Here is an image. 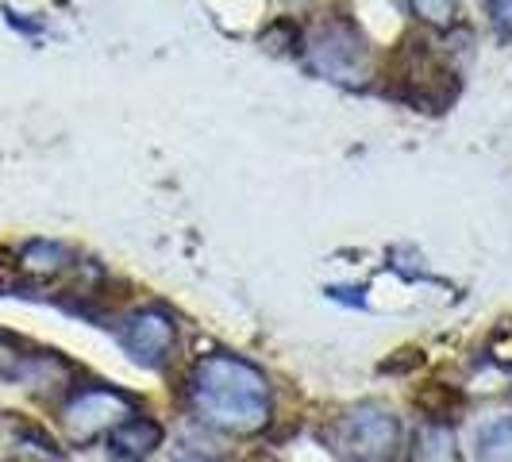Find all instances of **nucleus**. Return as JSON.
<instances>
[{
    "label": "nucleus",
    "mask_w": 512,
    "mask_h": 462,
    "mask_svg": "<svg viewBox=\"0 0 512 462\" xmlns=\"http://www.w3.org/2000/svg\"><path fill=\"white\" fill-rule=\"evenodd\" d=\"M489 4V20L501 35H512V0H486Z\"/></svg>",
    "instance_id": "12"
},
{
    "label": "nucleus",
    "mask_w": 512,
    "mask_h": 462,
    "mask_svg": "<svg viewBox=\"0 0 512 462\" xmlns=\"http://www.w3.org/2000/svg\"><path fill=\"white\" fill-rule=\"evenodd\" d=\"M412 462H459V439L451 432V424L428 420L416 428L412 436Z\"/></svg>",
    "instance_id": "7"
},
{
    "label": "nucleus",
    "mask_w": 512,
    "mask_h": 462,
    "mask_svg": "<svg viewBox=\"0 0 512 462\" xmlns=\"http://www.w3.org/2000/svg\"><path fill=\"white\" fill-rule=\"evenodd\" d=\"M416 20L428 27H451L455 24V12H459V0H409Z\"/></svg>",
    "instance_id": "10"
},
{
    "label": "nucleus",
    "mask_w": 512,
    "mask_h": 462,
    "mask_svg": "<svg viewBox=\"0 0 512 462\" xmlns=\"http://www.w3.org/2000/svg\"><path fill=\"white\" fill-rule=\"evenodd\" d=\"M135 412L139 409H135V401H131L128 393L108 389V385H85V389H77L74 397L62 405L58 424H62V432H66L70 443L85 447L93 439L112 436Z\"/></svg>",
    "instance_id": "2"
},
{
    "label": "nucleus",
    "mask_w": 512,
    "mask_h": 462,
    "mask_svg": "<svg viewBox=\"0 0 512 462\" xmlns=\"http://www.w3.org/2000/svg\"><path fill=\"white\" fill-rule=\"evenodd\" d=\"M478 462H512V416H493L474 436Z\"/></svg>",
    "instance_id": "8"
},
{
    "label": "nucleus",
    "mask_w": 512,
    "mask_h": 462,
    "mask_svg": "<svg viewBox=\"0 0 512 462\" xmlns=\"http://www.w3.org/2000/svg\"><path fill=\"white\" fill-rule=\"evenodd\" d=\"M162 447V424L151 416H131L108 436V459L112 462H143Z\"/></svg>",
    "instance_id": "6"
},
{
    "label": "nucleus",
    "mask_w": 512,
    "mask_h": 462,
    "mask_svg": "<svg viewBox=\"0 0 512 462\" xmlns=\"http://www.w3.org/2000/svg\"><path fill=\"white\" fill-rule=\"evenodd\" d=\"M189 405L208 428L228 436H255L270 424V382L239 355H205L189 374Z\"/></svg>",
    "instance_id": "1"
},
{
    "label": "nucleus",
    "mask_w": 512,
    "mask_h": 462,
    "mask_svg": "<svg viewBox=\"0 0 512 462\" xmlns=\"http://www.w3.org/2000/svg\"><path fill=\"white\" fill-rule=\"evenodd\" d=\"M489 355L501 366H512V320H501L489 335Z\"/></svg>",
    "instance_id": "11"
},
{
    "label": "nucleus",
    "mask_w": 512,
    "mask_h": 462,
    "mask_svg": "<svg viewBox=\"0 0 512 462\" xmlns=\"http://www.w3.org/2000/svg\"><path fill=\"white\" fill-rule=\"evenodd\" d=\"M120 343L143 366H166L178 343V324L166 308H135L120 320Z\"/></svg>",
    "instance_id": "5"
},
{
    "label": "nucleus",
    "mask_w": 512,
    "mask_h": 462,
    "mask_svg": "<svg viewBox=\"0 0 512 462\" xmlns=\"http://www.w3.org/2000/svg\"><path fill=\"white\" fill-rule=\"evenodd\" d=\"M332 443L347 462H393L401 428L382 405H359L335 424Z\"/></svg>",
    "instance_id": "4"
},
{
    "label": "nucleus",
    "mask_w": 512,
    "mask_h": 462,
    "mask_svg": "<svg viewBox=\"0 0 512 462\" xmlns=\"http://www.w3.org/2000/svg\"><path fill=\"white\" fill-rule=\"evenodd\" d=\"M66 266H70V255L62 247H54V243H31L20 255V270H24L27 278H39V282L58 278Z\"/></svg>",
    "instance_id": "9"
},
{
    "label": "nucleus",
    "mask_w": 512,
    "mask_h": 462,
    "mask_svg": "<svg viewBox=\"0 0 512 462\" xmlns=\"http://www.w3.org/2000/svg\"><path fill=\"white\" fill-rule=\"evenodd\" d=\"M0 374H12V378H20L24 374V359L8 347V339L0 335Z\"/></svg>",
    "instance_id": "13"
},
{
    "label": "nucleus",
    "mask_w": 512,
    "mask_h": 462,
    "mask_svg": "<svg viewBox=\"0 0 512 462\" xmlns=\"http://www.w3.org/2000/svg\"><path fill=\"white\" fill-rule=\"evenodd\" d=\"M308 66L328 81H339V85H359L366 81V43L355 27L347 20H328V24H316L312 35H308L305 47Z\"/></svg>",
    "instance_id": "3"
}]
</instances>
